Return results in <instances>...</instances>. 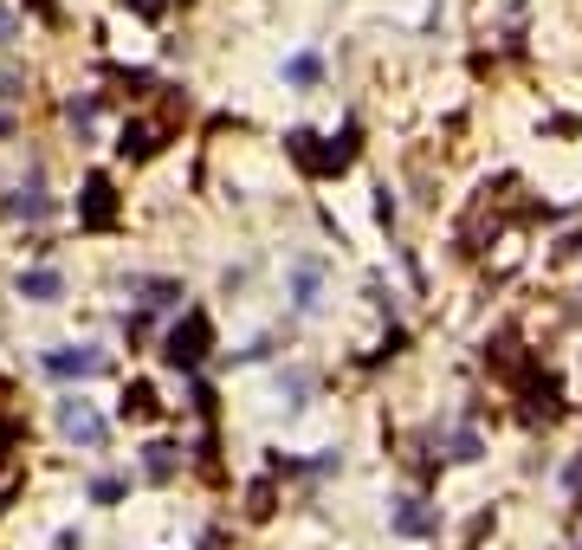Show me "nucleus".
Wrapping results in <instances>:
<instances>
[{
  "label": "nucleus",
  "mask_w": 582,
  "mask_h": 550,
  "mask_svg": "<svg viewBox=\"0 0 582 550\" xmlns=\"http://www.w3.org/2000/svg\"><path fill=\"white\" fill-rule=\"evenodd\" d=\"M59 421H65V434H72V440H85V447H104V440H110L104 415H97L85 395H65V402H59Z\"/></svg>",
  "instance_id": "1"
},
{
  "label": "nucleus",
  "mask_w": 582,
  "mask_h": 550,
  "mask_svg": "<svg viewBox=\"0 0 582 550\" xmlns=\"http://www.w3.org/2000/svg\"><path fill=\"white\" fill-rule=\"evenodd\" d=\"M317 305H324V259H298L291 266V311L311 318Z\"/></svg>",
  "instance_id": "2"
},
{
  "label": "nucleus",
  "mask_w": 582,
  "mask_h": 550,
  "mask_svg": "<svg viewBox=\"0 0 582 550\" xmlns=\"http://www.w3.org/2000/svg\"><path fill=\"white\" fill-rule=\"evenodd\" d=\"M46 369H52V376H97V369H104V350H91V343H85V350H52Z\"/></svg>",
  "instance_id": "3"
},
{
  "label": "nucleus",
  "mask_w": 582,
  "mask_h": 550,
  "mask_svg": "<svg viewBox=\"0 0 582 550\" xmlns=\"http://www.w3.org/2000/svg\"><path fill=\"white\" fill-rule=\"evenodd\" d=\"M59 292H65V279H59L52 266H33V272L20 279V298H33V305H59Z\"/></svg>",
  "instance_id": "4"
},
{
  "label": "nucleus",
  "mask_w": 582,
  "mask_h": 550,
  "mask_svg": "<svg viewBox=\"0 0 582 550\" xmlns=\"http://www.w3.org/2000/svg\"><path fill=\"white\" fill-rule=\"evenodd\" d=\"M395 531H401V538H427V531H434L427 499H395Z\"/></svg>",
  "instance_id": "5"
},
{
  "label": "nucleus",
  "mask_w": 582,
  "mask_h": 550,
  "mask_svg": "<svg viewBox=\"0 0 582 550\" xmlns=\"http://www.w3.org/2000/svg\"><path fill=\"white\" fill-rule=\"evenodd\" d=\"M130 292H143L149 311H175V305H182V285H175V279H130Z\"/></svg>",
  "instance_id": "6"
},
{
  "label": "nucleus",
  "mask_w": 582,
  "mask_h": 550,
  "mask_svg": "<svg viewBox=\"0 0 582 550\" xmlns=\"http://www.w3.org/2000/svg\"><path fill=\"white\" fill-rule=\"evenodd\" d=\"M317 78H324V59H317V52H291V59H285V85L317 91Z\"/></svg>",
  "instance_id": "7"
},
{
  "label": "nucleus",
  "mask_w": 582,
  "mask_h": 550,
  "mask_svg": "<svg viewBox=\"0 0 582 550\" xmlns=\"http://www.w3.org/2000/svg\"><path fill=\"white\" fill-rule=\"evenodd\" d=\"M143 479H156V486H162V479H175V447H169V440L143 447Z\"/></svg>",
  "instance_id": "8"
},
{
  "label": "nucleus",
  "mask_w": 582,
  "mask_h": 550,
  "mask_svg": "<svg viewBox=\"0 0 582 550\" xmlns=\"http://www.w3.org/2000/svg\"><path fill=\"white\" fill-rule=\"evenodd\" d=\"M65 123H72L78 136H91V123H97V98H91V91H85V98H72V104H65Z\"/></svg>",
  "instance_id": "9"
},
{
  "label": "nucleus",
  "mask_w": 582,
  "mask_h": 550,
  "mask_svg": "<svg viewBox=\"0 0 582 550\" xmlns=\"http://www.w3.org/2000/svg\"><path fill=\"white\" fill-rule=\"evenodd\" d=\"M479 453H485V447H479V434H473V428L453 434V460H479Z\"/></svg>",
  "instance_id": "10"
},
{
  "label": "nucleus",
  "mask_w": 582,
  "mask_h": 550,
  "mask_svg": "<svg viewBox=\"0 0 582 550\" xmlns=\"http://www.w3.org/2000/svg\"><path fill=\"white\" fill-rule=\"evenodd\" d=\"M91 499H97V505H117V499H123V479H97Z\"/></svg>",
  "instance_id": "11"
},
{
  "label": "nucleus",
  "mask_w": 582,
  "mask_h": 550,
  "mask_svg": "<svg viewBox=\"0 0 582 550\" xmlns=\"http://www.w3.org/2000/svg\"><path fill=\"white\" fill-rule=\"evenodd\" d=\"M13 33H20V26H13V13L0 7V46H13Z\"/></svg>",
  "instance_id": "12"
}]
</instances>
